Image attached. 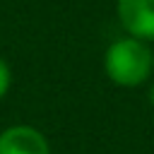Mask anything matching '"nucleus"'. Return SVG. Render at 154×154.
<instances>
[{"label": "nucleus", "mask_w": 154, "mask_h": 154, "mask_svg": "<svg viewBox=\"0 0 154 154\" xmlns=\"http://www.w3.org/2000/svg\"><path fill=\"white\" fill-rule=\"evenodd\" d=\"M10 84H12V70H10L7 60L0 58V99L10 91Z\"/></svg>", "instance_id": "4"}, {"label": "nucleus", "mask_w": 154, "mask_h": 154, "mask_svg": "<svg viewBox=\"0 0 154 154\" xmlns=\"http://www.w3.org/2000/svg\"><path fill=\"white\" fill-rule=\"evenodd\" d=\"M149 103H152V106H154V84H152V87H149Z\"/></svg>", "instance_id": "5"}, {"label": "nucleus", "mask_w": 154, "mask_h": 154, "mask_svg": "<svg viewBox=\"0 0 154 154\" xmlns=\"http://www.w3.org/2000/svg\"><path fill=\"white\" fill-rule=\"evenodd\" d=\"M118 19L130 36L154 38V0H118Z\"/></svg>", "instance_id": "3"}, {"label": "nucleus", "mask_w": 154, "mask_h": 154, "mask_svg": "<svg viewBox=\"0 0 154 154\" xmlns=\"http://www.w3.org/2000/svg\"><path fill=\"white\" fill-rule=\"evenodd\" d=\"M106 77L118 87H140L154 72V51L144 38L125 36L113 41L103 55Z\"/></svg>", "instance_id": "1"}, {"label": "nucleus", "mask_w": 154, "mask_h": 154, "mask_svg": "<svg viewBox=\"0 0 154 154\" xmlns=\"http://www.w3.org/2000/svg\"><path fill=\"white\" fill-rule=\"evenodd\" d=\"M0 154H51V144L34 125H10L0 132Z\"/></svg>", "instance_id": "2"}]
</instances>
